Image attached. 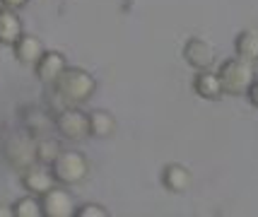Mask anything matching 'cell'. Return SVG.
I'll use <instances>...</instances> for the list:
<instances>
[{"instance_id": "1", "label": "cell", "mask_w": 258, "mask_h": 217, "mask_svg": "<svg viewBox=\"0 0 258 217\" xmlns=\"http://www.w3.org/2000/svg\"><path fill=\"white\" fill-rule=\"evenodd\" d=\"M51 90L56 92L68 106H80V104L90 102L92 97H94V92H97V80H94V75L87 73L85 68L68 65V68L56 78V82L51 85Z\"/></svg>"}, {"instance_id": "2", "label": "cell", "mask_w": 258, "mask_h": 217, "mask_svg": "<svg viewBox=\"0 0 258 217\" xmlns=\"http://www.w3.org/2000/svg\"><path fill=\"white\" fill-rule=\"evenodd\" d=\"M217 75H220L225 94H229V97H244L246 90L251 87L253 78H256V70H253L251 60L232 56V58H227V60H222Z\"/></svg>"}, {"instance_id": "3", "label": "cell", "mask_w": 258, "mask_h": 217, "mask_svg": "<svg viewBox=\"0 0 258 217\" xmlns=\"http://www.w3.org/2000/svg\"><path fill=\"white\" fill-rule=\"evenodd\" d=\"M51 172H53V179L60 186H78L87 179L90 174V162L82 152H75V150H63L56 157V162L51 164Z\"/></svg>"}, {"instance_id": "4", "label": "cell", "mask_w": 258, "mask_h": 217, "mask_svg": "<svg viewBox=\"0 0 258 217\" xmlns=\"http://www.w3.org/2000/svg\"><path fill=\"white\" fill-rule=\"evenodd\" d=\"M53 128L58 130V135L70 142H80L90 137V118L78 106H66L63 111H58L53 116Z\"/></svg>"}, {"instance_id": "5", "label": "cell", "mask_w": 258, "mask_h": 217, "mask_svg": "<svg viewBox=\"0 0 258 217\" xmlns=\"http://www.w3.org/2000/svg\"><path fill=\"white\" fill-rule=\"evenodd\" d=\"M34 142H36V140H34L27 130H22V133H12V135L5 140L3 155H5V160H8V164H10L12 169L24 172L27 167H32L34 162H36Z\"/></svg>"}, {"instance_id": "6", "label": "cell", "mask_w": 258, "mask_h": 217, "mask_svg": "<svg viewBox=\"0 0 258 217\" xmlns=\"http://www.w3.org/2000/svg\"><path fill=\"white\" fill-rule=\"evenodd\" d=\"M183 60L193 70H210L215 65V60H217V53H215V46L208 39L191 36L183 44Z\"/></svg>"}, {"instance_id": "7", "label": "cell", "mask_w": 258, "mask_h": 217, "mask_svg": "<svg viewBox=\"0 0 258 217\" xmlns=\"http://www.w3.org/2000/svg\"><path fill=\"white\" fill-rule=\"evenodd\" d=\"M41 198V207H44V217H73L75 215V200L73 195L66 191V186L56 183L53 188H48Z\"/></svg>"}, {"instance_id": "8", "label": "cell", "mask_w": 258, "mask_h": 217, "mask_svg": "<svg viewBox=\"0 0 258 217\" xmlns=\"http://www.w3.org/2000/svg\"><path fill=\"white\" fill-rule=\"evenodd\" d=\"M68 68V60L66 56L60 53V51H44L41 58L34 63V75H36V80L44 82V85H53L56 78Z\"/></svg>"}, {"instance_id": "9", "label": "cell", "mask_w": 258, "mask_h": 217, "mask_svg": "<svg viewBox=\"0 0 258 217\" xmlns=\"http://www.w3.org/2000/svg\"><path fill=\"white\" fill-rule=\"evenodd\" d=\"M22 186L27 188V193L44 195L48 188H53V186H56V179H53L51 167L34 162L32 167H27V169L22 172Z\"/></svg>"}, {"instance_id": "10", "label": "cell", "mask_w": 258, "mask_h": 217, "mask_svg": "<svg viewBox=\"0 0 258 217\" xmlns=\"http://www.w3.org/2000/svg\"><path fill=\"white\" fill-rule=\"evenodd\" d=\"M193 183V174L186 164L171 162L162 169V186L167 188L169 193H186Z\"/></svg>"}, {"instance_id": "11", "label": "cell", "mask_w": 258, "mask_h": 217, "mask_svg": "<svg viewBox=\"0 0 258 217\" xmlns=\"http://www.w3.org/2000/svg\"><path fill=\"white\" fill-rule=\"evenodd\" d=\"M193 92L201 97V99H208V102H217L225 97V90H222V82H220V75L210 70H198L196 78H193Z\"/></svg>"}, {"instance_id": "12", "label": "cell", "mask_w": 258, "mask_h": 217, "mask_svg": "<svg viewBox=\"0 0 258 217\" xmlns=\"http://www.w3.org/2000/svg\"><path fill=\"white\" fill-rule=\"evenodd\" d=\"M12 51H15V58L22 63V65H32L41 58V53H44V41L39 39V36L34 34H22L15 44H12Z\"/></svg>"}, {"instance_id": "13", "label": "cell", "mask_w": 258, "mask_h": 217, "mask_svg": "<svg viewBox=\"0 0 258 217\" xmlns=\"http://www.w3.org/2000/svg\"><path fill=\"white\" fill-rule=\"evenodd\" d=\"M22 34H24V27H22V20H20L17 10L0 8V44L12 46Z\"/></svg>"}, {"instance_id": "14", "label": "cell", "mask_w": 258, "mask_h": 217, "mask_svg": "<svg viewBox=\"0 0 258 217\" xmlns=\"http://www.w3.org/2000/svg\"><path fill=\"white\" fill-rule=\"evenodd\" d=\"M90 118V135L92 137H111L116 133V118H113L111 111H106V109H94L87 114Z\"/></svg>"}, {"instance_id": "15", "label": "cell", "mask_w": 258, "mask_h": 217, "mask_svg": "<svg viewBox=\"0 0 258 217\" xmlns=\"http://www.w3.org/2000/svg\"><path fill=\"white\" fill-rule=\"evenodd\" d=\"M234 56L256 63L258 60V32L256 29H241L234 39Z\"/></svg>"}, {"instance_id": "16", "label": "cell", "mask_w": 258, "mask_h": 217, "mask_svg": "<svg viewBox=\"0 0 258 217\" xmlns=\"http://www.w3.org/2000/svg\"><path fill=\"white\" fill-rule=\"evenodd\" d=\"M22 121H24V130L32 137H41L48 128L53 126V118H48V114L41 111V109H27L22 114Z\"/></svg>"}, {"instance_id": "17", "label": "cell", "mask_w": 258, "mask_h": 217, "mask_svg": "<svg viewBox=\"0 0 258 217\" xmlns=\"http://www.w3.org/2000/svg\"><path fill=\"white\" fill-rule=\"evenodd\" d=\"M34 152H36V162L39 164H46V167H51L56 157L63 152L60 148V142H58L56 137H48V135H41L36 137V142H34Z\"/></svg>"}, {"instance_id": "18", "label": "cell", "mask_w": 258, "mask_h": 217, "mask_svg": "<svg viewBox=\"0 0 258 217\" xmlns=\"http://www.w3.org/2000/svg\"><path fill=\"white\" fill-rule=\"evenodd\" d=\"M12 212L15 217H44V207H41V198L34 193L22 195L20 200L12 203Z\"/></svg>"}, {"instance_id": "19", "label": "cell", "mask_w": 258, "mask_h": 217, "mask_svg": "<svg viewBox=\"0 0 258 217\" xmlns=\"http://www.w3.org/2000/svg\"><path fill=\"white\" fill-rule=\"evenodd\" d=\"M73 217H109V210L99 203H82V205L75 207Z\"/></svg>"}, {"instance_id": "20", "label": "cell", "mask_w": 258, "mask_h": 217, "mask_svg": "<svg viewBox=\"0 0 258 217\" xmlns=\"http://www.w3.org/2000/svg\"><path fill=\"white\" fill-rule=\"evenodd\" d=\"M244 97H246L248 102L258 109V78H253V82H251V87L246 90V94H244Z\"/></svg>"}, {"instance_id": "21", "label": "cell", "mask_w": 258, "mask_h": 217, "mask_svg": "<svg viewBox=\"0 0 258 217\" xmlns=\"http://www.w3.org/2000/svg\"><path fill=\"white\" fill-rule=\"evenodd\" d=\"M3 5H5V8H12V10H20V8L27 5V0H3Z\"/></svg>"}, {"instance_id": "22", "label": "cell", "mask_w": 258, "mask_h": 217, "mask_svg": "<svg viewBox=\"0 0 258 217\" xmlns=\"http://www.w3.org/2000/svg\"><path fill=\"white\" fill-rule=\"evenodd\" d=\"M0 217H15L12 205H0Z\"/></svg>"}, {"instance_id": "23", "label": "cell", "mask_w": 258, "mask_h": 217, "mask_svg": "<svg viewBox=\"0 0 258 217\" xmlns=\"http://www.w3.org/2000/svg\"><path fill=\"white\" fill-rule=\"evenodd\" d=\"M0 8H5V5H3V0H0Z\"/></svg>"}]
</instances>
